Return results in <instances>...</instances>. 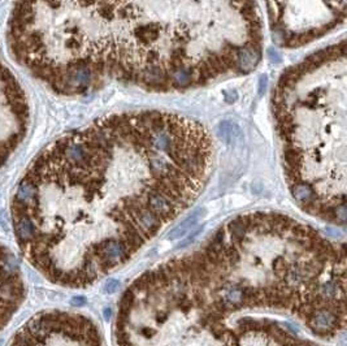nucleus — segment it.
<instances>
[{"instance_id": "f257e3e1", "label": "nucleus", "mask_w": 347, "mask_h": 346, "mask_svg": "<svg viewBox=\"0 0 347 346\" xmlns=\"http://www.w3.org/2000/svg\"><path fill=\"white\" fill-rule=\"evenodd\" d=\"M346 328V253L274 211L228 220L121 295L114 346H331Z\"/></svg>"}, {"instance_id": "f03ea898", "label": "nucleus", "mask_w": 347, "mask_h": 346, "mask_svg": "<svg viewBox=\"0 0 347 346\" xmlns=\"http://www.w3.org/2000/svg\"><path fill=\"white\" fill-rule=\"evenodd\" d=\"M213 155L208 129L172 112L116 113L63 135L24 176L38 229L25 254L54 283L90 287L193 206Z\"/></svg>"}, {"instance_id": "7ed1b4c3", "label": "nucleus", "mask_w": 347, "mask_h": 346, "mask_svg": "<svg viewBox=\"0 0 347 346\" xmlns=\"http://www.w3.org/2000/svg\"><path fill=\"white\" fill-rule=\"evenodd\" d=\"M99 84L152 91L253 72L263 24L255 0H60Z\"/></svg>"}, {"instance_id": "20e7f679", "label": "nucleus", "mask_w": 347, "mask_h": 346, "mask_svg": "<svg viewBox=\"0 0 347 346\" xmlns=\"http://www.w3.org/2000/svg\"><path fill=\"white\" fill-rule=\"evenodd\" d=\"M346 43L331 44L281 76L273 113L289 190L324 223L346 221Z\"/></svg>"}, {"instance_id": "39448f33", "label": "nucleus", "mask_w": 347, "mask_h": 346, "mask_svg": "<svg viewBox=\"0 0 347 346\" xmlns=\"http://www.w3.org/2000/svg\"><path fill=\"white\" fill-rule=\"evenodd\" d=\"M29 119L26 95L0 55V167L24 140Z\"/></svg>"}, {"instance_id": "423d86ee", "label": "nucleus", "mask_w": 347, "mask_h": 346, "mask_svg": "<svg viewBox=\"0 0 347 346\" xmlns=\"http://www.w3.org/2000/svg\"><path fill=\"white\" fill-rule=\"evenodd\" d=\"M13 228L20 245L32 242L37 235V225L29 216H13Z\"/></svg>"}]
</instances>
